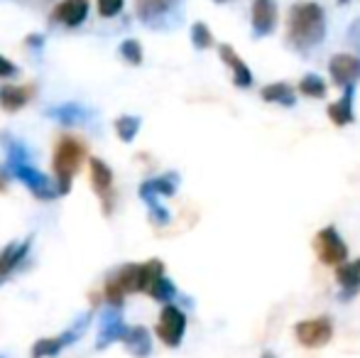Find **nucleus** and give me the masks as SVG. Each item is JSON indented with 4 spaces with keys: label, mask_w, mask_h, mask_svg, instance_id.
I'll use <instances>...</instances> for the list:
<instances>
[{
    "label": "nucleus",
    "mask_w": 360,
    "mask_h": 358,
    "mask_svg": "<svg viewBox=\"0 0 360 358\" xmlns=\"http://www.w3.org/2000/svg\"><path fill=\"white\" fill-rule=\"evenodd\" d=\"M189 37H191L194 49H199V52H206V49H211L216 44L214 32H211V27L206 23H194V25H191Z\"/></svg>",
    "instance_id": "bb28decb"
},
{
    "label": "nucleus",
    "mask_w": 360,
    "mask_h": 358,
    "mask_svg": "<svg viewBox=\"0 0 360 358\" xmlns=\"http://www.w3.org/2000/svg\"><path fill=\"white\" fill-rule=\"evenodd\" d=\"M277 18H280V10H277L275 0H252L250 5V27L252 34L257 39L270 37L277 30Z\"/></svg>",
    "instance_id": "f8f14e48"
},
{
    "label": "nucleus",
    "mask_w": 360,
    "mask_h": 358,
    "mask_svg": "<svg viewBox=\"0 0 360 358\" xmlns=\"http://www.w3.org/2000/svg\"><path fill=\"white\" fill-rule=\"evenodd\" d=\"M62 349H67V346L62 344V339L59 336H54V339H39L34 341L32 346V358H52V356H59L62 354Z\"/></svg>",
    "instance_id": "c85d7f7f"
},
{
    "label": "nucleus",
    "mask_w": 360,
    "mask_h": 358,
    "mask_svg": "<svg viewBox=\"0 0 360 358\" xmlns=\"http://www.w3.org/2000/svg\"><path fill=\"white\" fill-rule=\"evenodd\" d=\"M0 358H5V356H3V354H0Z\"/></svg>",
    "instance_id": "a19ab883"
},
{
    "label": "nucleus",
    "mask_w": 360,
    "mask_h": 358,
    "mask_svg": "<svg viewBox=\"0 0 360 358\" xmlns=\"http://www.w3.org/2000/svg\"><path fill=\"white\" fill-rule=\"evenodd\" d=\"M214 3H228V0H214Z\"/></svg>",
    "instance_id": "ea45409f"
},
{
    "label": "nucleus",
    "mask_w": 360,
    "mask_h": 358,
    "mask_svg": "<svg viewBox=\"0 0 360 358\" xmlns=\"http://www.w3.org/2000/svg\"><path fill=\"white\" fill-rule=\"evenodd\" d=\"M30 243H32V236H30V238H25V241H13V243H8L3 250H0V280H5L10 272H13L25 258H27Z\"/></svg>",
    "instance_id": "aec40b11"
},
{
    "label": "nucleus",
    "mask_w": 360,
    "mask_h": 358,
    "mask_svg": "<svg viewBox=\"0 0 360 358\" xmlns=\"http://www.w3.org/2000/svg\"><path fill=\"white\" fill-rule=\"evenodd\" d=\"M147 211H150V221L155 226H167L172 221V214L160 204V201H155V204L147 206Z\"/></svg>",
    "instance_id": "2f4dec72"
},
{
    "label": "nucleus",
    "mask_w": 360,
    "mask_h": 358,
    "mask_svg": "<svg viewBox=\"0 0 360 358\" xmlns=\"http://www.w3.org/2000/svg\"><path fill=\"white\" fill-rule=\"evenodd\" d=\"M89 0H62V3L54 5L52 10V25H64V27H79V25L86 23L89 18Z\"/></svg>",
    "instance_id": "4468645a"
},
{
    "label": "nucleus",
    "mask_w": 360,
    "mask_h": 358,
    "mask_svg": "<svg viewBox=\"0 0 360 358\" xmlns=\"http://www.w3.org/2000/svg\"><path fill=\"white\" fill-rule=\"evenodd\" d=\"M218 57L221 62L231 69V77H233V84L238 89H250L255 84V77H252L250 67L240 59V54L231 47V44H218Z\"/></svg>",
    "instance_id": "2eb2a0df"
},
{
    "label": "nucleus",
    "mask_w": 360,
    "mask_h": 358,
    "mask_svg": "<svg viewBox=\"0 0 360 358\" xmlns=\"http://www.w3.org/2000/svg\"><path fill=\"white\" fill-rule=\"evenodd\" d=\"M25 44H27L30 49H42L44 47V34H27V37H25Z\"/></svg>",
    "instance_id": "f704fd0d"
},
{
    "label": "nucleus",
    "mask_w": 360,
    "mask_h": 358,
    "mask_svg": "<svg viewBox=\"0 0 360 358\" xmlns=\"http://www.w3.org/2000/svg\"><path fill=\"white\" fill-rule=\"evenodd\" d=\"M84 158H86V145L81 143L79 138H74V135H62V138H59L57 148H54V160H52L54 181H57L59 196L72 191V179L81 170Z\"/></svg>",
    "instance_id": "f03ea898"
},
{
    "label": "nucleus",
    "mask_w": 360,
    "mask_h": 358,
    "mask_svg": "<svg viewBox=\"0 0 360 358\" xmlns=\"http://www.w3.org/2000/svg\"><path fill=\"white\" fill-rule=\"evenodd\" d=\"M18 74H20L18 64L10 62L8 57H3V54H0V79H13V77H18Z\"/></svg>",
    "instance_id": "72a5a7b5"
},
{
    "label": "nucleus",
    "mask_w": 360,
    "mask_h": 358,
    "mask_svg": "<svg viewBox=\"0 0 360 358\" xmlns=\"http://www.w3.org/2000/svg\"><path fill=\"white\" fill-rule=\"evenodd\" d=\"M118 54L123 57V62H128L130 67H140L145 59V52H143V44L138 42V39H123L118 47Z\"/></svg>",
    "instance_id": "cd10ccee"
},
{
    "label": "nucleus",
    "mask_w": 360,
    "mask_h": 358,
    "mask_svg": "<svg viewBox=\"0 0 360 358\" xmlns=\"http://www.w3.org/2000/svg\"><path fill=\"white\" fill-rule=\"evenodd\" d=\"M130 326H125L123 314H120V307H105L103 314H101L98 321V336H96V349L103 351L108 349L115 341H123L125 334H128Z\"/></svg>",
    "instance_id": "9d476101"
},
{
    "label": "nucleus",
    "mask_w": 360,
    "mask_h": 358,
    "mask_svg": "<svg viewBox=\"0 0 360 358\" xmlns=\"http://www.w3.org/2000/svg\"><path fill=\"white\" fill-rule=\"evenodd\" d=\"M348 44H351L353 52L360 57V18L353 20L351 27H348Z\"/></svg>",
    "instance_id": "473e14b6"
},
{
    "label": "nucleus",
    "mask_w": 360,
    "mask_h": 358,
    "mask_svg": "<svg viewBox=\"0 0 360 358\" xmlns=\"http://www.w3.org/2000/svg\"><path fill=\"white\" fill-rule=\"evenodd\" d=\"M260 98L265 103H275V106H285V108H292L297 103V94L294 89L289 87L287 82H275V84H267V87L260 89Z\"/></svg>",
    "instance_id": "4be33fe9"
},
{
    "label": "nucleus",
    "mask_w": 360,
    "mask_h": 358,
    "mask_svg": "<svg viewBox=\"0 0 360 358\" xmlns=\"http://www.w3.org/2000/svg\"><path fill=\"white\" fill-rule=\"evenodd\" d=\"M353 96H356V87H348V89H343L341 98L328 103L326 115L338 128H346V125H351L353 120H356V113H353Z\"/></svg>",
    "instance_id": "6ab92c4d"
},
{
    "label": "nucleus",
    "mask_w": 360,
    "mask_h": 358,
    "mask_svg": "<svg viewBox=\"0 0 360 358\" xmlns=\"http://www.w3.org/2000/svg\"><path fill=\"white\" fill-rule=\"evenodd\" d=\"M0 191H5V181H3V177H0Z\"/></svg>",
    "instance_id": "e433bc0d"
},
{
    "label": "nucleus",
    "mask_w": 360,
    "mask_h": 358,
    "mask_svg": "<svg viewBox=\"0 0 360 358\" xmlns=\"http://www.w3.org/2000/svg\"><path fill=\"white\" fill-rule=\"evenodd\" d=\"M181 0H135V15L147 27H165L167 20L179 10Z\"/></svg>",
    "instance_id": "6e6552de"
},
{
    "label": "nucleus",
    "mask_w": 360,
    "mask_h": 358,
    "mask_svg": "<svg viewBox=\"0 0 360 358\" xmlns=\"http://www.w3.org/2000/svg\"><path fill=\"white\" fill-rule=\"evenodd\" d=\"M165 275V263L160 258H152L147 263L140 265V292H150V287L155 285L160 277Z\"/></svg>",
    "instance_id": "b1692460"
},
{
    "label": "nucleus",
    "mask_w": 360,
    "mask_h": 358,
    "mask_svg": "<svg viewBox=\"0 0 360 358\" xmlns=\"http://www.w3.org/2000/svg\"><path fill=\"white\" fill-rule=\"evenodd\" d=\"M10 177H15L20 184H25V189L39 201H52L59 196L57 181H52L44 172H39L32 162H5Z\"/></svg>",
    "instance_id": "7ed1b4c3"
},
{
    "label": "nucleus",
    "mask_w": 360,
    "mask_h": 358,
    "mask_svg": "<svg viewBox=\"0 0 360 358\" xmlns=\"http://www.w3.org/2000/svg\"><path fill=\"white\" fill-rule=\"evenodd\" d=\"M299 94L307 96V98H326L328 87L319 74H304L302 82H299Z\"/></svg>",
    "instance_id": "393cba45"
},
{
    "label": "nucleus",
    "mask_w": 360,
    "mask_h": 358,
    "mask_svg": "<svg viewBox=\"0 0 360 358\" xmlns=\"http://www.w3.org/2000/svg\"><path fill=\"white\" fill-rule=\"evenodd\" d=\"M338 3H341V5H346V3H351V0H338Z\"/></svg>",
    "instance_id": "58836bf2"
},
{
    "label": "nucleus",
    "mask_w": 360,
    "mask_h": 358,
    "mask_svg": "<svg viewBox=\"0 0 360 358\" xmlns=\"http://www.w3.org/2000/svg\"><path fill=\"white\" fill-rule=\"evenodd\" d=\"M34 84H8V87L0 89V108L15 113V110H22L30 101L34 98Z\"/></svg>",
    "instance_id": "f3484780"
},
{
    "label": "nucleus",
    "mask_w": 360,
    "mask_h": 358,
    "mask_svg": "<svg viewBox=\"0 0 360 358\" xmlns=\"http://www.w3.org/2000/svg\"><path fill=\"white\" fill-rule=\"evenodd\" d=\"M5 162H32V153L20 140H10L5 145Z\"/></svg>",
    "instance_id": "c756f323"
},
{
    "label": "nucleus",
    "mask_w": 360,
    "mask_h": 358,
    "mask_svg": "<svg viewBox=\"0 0 360 358\" xmlns=\"http://www.w3.org/2000/svg\"><path fill=\"white\" fill-rule=\"evenodd\" d=\"M328 77H331L333 87H338V89L356 87L360 82V57L351 52L333 54V57L328 59Z\"/></svg>",
    "instance_id": "1a4fd4ad"
},
{
    "label": "nucleus",
    "mask_w": 360,
    "mask_h": 358,
    "mask_svg": "<svg viewBox=\"0 0 360 358\" xmlns=\"http://www.w3.org/2000/svg\"><path fill=\"white\" fill-rule=\"evenodd\" d=\"M176 189H179V174L176 172H165L160 177H152V179H145L140 184V199L145 201L147 206L160 201V196H174Z\"/></svg>",
    "instance_id": "ddd939ff"
},
{
    "label": "nucleus",
    "mask_w": 360,
    "mask_h": 358,
    "mask_svg": "<svg viewBox=\"0 0 360 358\" xmlns=\"http://www.w3.org/2000/svg\"><path fill=\"white\" fill-rule=\"evenodd\" d=\"M147 295H150L155 302H160V305H172V302H174V297H176V285L167 275H162L160 280L150 287V292H147Z\"/></svg>",
    "instance_id": "a878e982"
},
{
    "label": "nucleus",
    "mask_w": 360,
    "mask_h": 358,
    "mask_svg": "<svg viewBox=\"0 0 360 358\" xmlns=\"http://www.w3.org/2000/svg\"><path fill=\"white\" fill-rule=\"evenodd\" d=\"M326 37V13L314 0H302L289 8L287 47L299 54H309Z\"/></svg>",
    "instance_id": "f257e3e1"
},
{
    "label": "nucleus",
    "mask_w": 360,
    "mask_h": 358,
    "mask_svg": "<svg viewBox=\"0 0 360 358\" xmlns=\"http://www.w3.org/2000/svg\"><path fill=\"white\" fill-rule=\"evenodd\" d=\"M130 292H140V265L135 263L120 265L105 280V302L110 307H123V300Z\"/></svg>",
    "instance_id": "39448f33"
},
{
    "label": "nucleus",
    "mask_w": 360,
    "mask_h": 358,
    "mask_svg": "<svg viewBox=\"0 0 360 358\" xmlns=\"http://www.w3.org/2000/svg\"><path fill=\"white\" fill-rule=\"evenodd\" d=\"M314 253L326 268H338L348 260V245L336 226H326L314 236Z\"/></svg>",
    "instance_id": "20e7f679"
},
{
    "label": "nucleus",
    "mask_w": 360,
    "mask_h": 358,
    "mask_svg": "<svg viewBox=\"0 0 360 358\" xmlns=\"http://www.w3.org/2000/svg\"><path fill=\"white\" fill-rule=\"evenodd\" d=\"M186 324H189V321H186V312L184 309H179L176 305H165V307H162V312H160V319H157L155 334L165 346L176 349V346L184 341Z\"/></svg>",
    "instance_id": "423d86ee"
},
{
    "label": "nucleus",
    "mask_w": 360,
    "mask_h": 358,
    "mask_svg": "<svg viewBox=\"0 0 360 358\" xmlns=\"http://www.w3.org/2000/svg\"><path fill=\"white\" fill-rule=\"evenodd\" d=\"M123 346L133 358H150L152 356V334L145 326H130L123 339Z\"/></svg>",
    "instance_id": "412c9836"
},
{
    "label": "nucleus",
    "mask_w": 360,
    "mask_h": 358,
    "mask_svg": "<svg viewBox=\"0 0 360 358\" xmlns=\"http://www.w3.org/2000/svg\"><path fill=\"white\" fill-rule=\"evenodd\" d=\"M91 186L103 204V216L113 214V170L101 158H91Z\"/></svg>",
    "instance_id": "9b49d317"
},
{
    "label": "nucleus",
    "mask_w": 360,
    "mask_h": 358,
    "mask_svg": "<svg viewBox=\"0 0 360 358\" xmlns=\"http://www.w3.org/2000/svg\"><path fill=\"white\" fill-rule=\"evenodd\" d=\"M25 3H37V5H44V3H52V0H25Z\"/></svg>",
    "instance_id": "c9c22d12"
},
{
    "label": "nucleus",
    "mask_w": 360,
    "mask_h": 358,
    "mask_svg": "<svg viewBox=\"0 0 360 358\" xmlns=\"http://www.w3.org/2000/svg\"><path fill=\"white\" fill-rule=\"evenodd\" d=\"M113 128H115V135H118L123 143H133L135 138H138L140 128H143V118L140 115H118V118L113 120Z\"/></svg>",
    "instance_id": "5701e85b"
},
{
    "label": "nucleus",
    "mask_w": 360,
    "mask_h": 358,
    "mask_svg": "<svg viewBox=\"0 0 360 358\" xmlns=\"http://www.w3.org/2000/svg\"><path fill=\"white\" fill-rule=\"evenodd\" d=\"M125 0H96V8H98L101 18H115L123 10Z\"/></svg>",
    "instance_id": "7c9ffc66"
},
{
    "label": "nucleus",
    "mask_w": 360,
    "mask_h": 358,
    "mask_svg": "<svg viewBox=\"0 0 360 358\" xmlns=\"http://www.w3.org/2000/svg\"><path fill=\"white\" fill-rule=\"evenodd\" d=\"M260 358H275V356H272V354H262Z\"/></svg>",
    "instance_id": "4c0bfd02"
},
{
    "label": "nucleus",
    "mask_w": 360,
    "mask_h": 358,
    "mask_svg": "<svg viewBox=\"0 0 360 358\" xmlns=\"http://www.w3.org/2000/svg\"><path fill=\"white\" fill-rule=\"evenodd\" d=\"M44 115L52 120H57L59 125H67V128H72V125H84L91 120V110L86 108V106L81 103H59V106H52V108L44 110Z\"/></svg>",
    "instance_id": "a211bd4d"
},
{
    "label": "nucleus",
    "mask_w": 360,
    "mask_h": 358,
    "mask_svg": "<svg viewBox=\"0 0 360 358\" xmlns=\"http://www.w3.org/2000/svg\"><path fill=\"white\" fill-rule=\"evenodd\" d=\"M336 285H338V300L351 302L353 297L360 295V258L346 260L336 268Z\"/></svg>",
    "instance_id": "dca6fc26"
},
{
    "label": "nucleus",
    "mask_w": 360,
    "mask_h": 358,
    "mask_svg": "<svg viewBox=\"0 0 360 358\" xmlns=\"http://www.w3.org/2000/svg\"><path fill=\"white\" fill-rule=\"evenodd\" d=\"M294 336L304 349H323L333 339V321L328 317L302 319L294 326Z\"/></svg>",
    "instance_id": "0eeeda50"
}]
</instances>
